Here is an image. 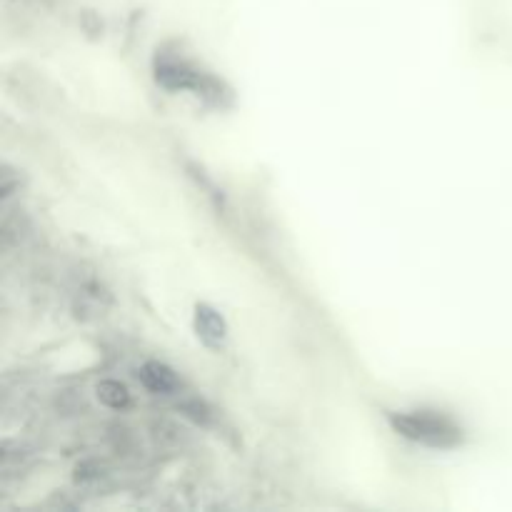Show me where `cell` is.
<instances>
[{
  "instance_id": "cell-3",
  "label": "cell",
  "mask_w": 512,
  "mask_h": 512,
  "mask_svg": "<svg viewBox=\"0 0 512 512\" xmlns=\"http://www.w3.org/2000/svg\"><path fill=\"white\" fill-rule=\"evenodd\" d=\"M195 333H198V338L208 348L220 350L225 345V340H228V323H225V318L218 310L203 303L195 308Z\"/></svg>"
},
{
  "instance_id": "cell-1",
  "label": "cell",
  "mask_w": 512,
  "mask_h": 512,
  "mask_svg": "<svg viewBox=\"0 0 512 512\" xmlns=\"http://www.w3.org/2000/svg\"><path fill=\"white\" fill-rule=\"evenodd\" d=\"M388 423L400 438L425 445L433 450H453L463 443V428L448 415L433 410H410V413H390Z\"/></svg>"
},
{
  "instance_id": "cell-5",
  "label": "cell",
  "mask_w": 512,
  "mask_h": 512,
  "mask_svg": "<svg viewBox=\"0 0 512 512\" xmlns=\"http://www.w3.org/2000/svg\"><path fill=\"white\" fill-rule=\"evenodd\" d=\"M98 398L100 403L108 405V408L113 410H123L130 405L128 388H125L123 383H118V380H103V383L98 385Z\"/></svg>"
},
{
  "instance_id": "cell-2",
  "label": "cell",
  "mask_w": 512,
  "mask_h": 512,
  "mask_svg": "<svg viewBox=\"0 0 512 512\" xmlns=\"http://www.w3.org/2000/svg\"><path fill=\"white\" fill-rule=\"evenodd\" d=\"M155 80L168 90H195L205 98L220 100V85L210 75L200 73L193 65L178 58H158L155 63Z\"/></svg>"
},
{
  "instance_id": "cell-4",
  "label": "cell",
  "mask_w": 512,
  "mask_h": 512,
  "mask_svg": "<svg viewBox=\"0 0 512 512\" xmlns=\"http://www.w3.org/2000/svg\"><path fill=\"white\" fill-rule=\"evenodd\" d=\"M140 380L155 395H173L178 390V375L163 363H145L140 370Z\"/></svg>"
}]
</instances>
